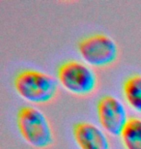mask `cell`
Listing matches in <instances>:
<instances>
[{
	"mask_svg": "<svg viewBox=\"0 0 141 149\" xmlns=\"http://www.w3.org/2000/svg\"><path fill=\"white\" fill-rule=\"evenodd\" d=\"M14 87L22 99L38 105L50 103L58 93L54 77L34 69L19 71L14 77Z\"/></svg>",
	"mask_w": 141,
	"mask_h": 149,
	"instance_id": "obj_1",
	"label": "cell"
},
{
	"mask_svg": "<svg viewBox=\"0 0 141 149\" xmlns=\"http://www.w3.org/2000/svg\"><path fill=\"white\" fill-rule=\"evenodd\" d=\"M17 127L22 139L32 147L47 149L54 143V133L46 114L32 106H23L17 112Z\"/></svg>",
	"mask_w": 141,
	"mask_h": 149,
	"instance_id": "obj_2",
	"label": "cell"
},
{
	"mask_svg": "<svg viewBox=\"0 0 141 149\" xmlns=\"http://www.w3.org/2000/svg\"><path fill=\"white\" fill-rule=\"evenodd\" d=\"M57 79L62 87L76 96L91 95L98 87V77L89 65L81 61L67 60L57 68Z\"/></svg>",
	"mask_w": 141,
	"mask_h": 149,
	"instance_id": "obj_3",
	"label": "cell"
},
{
	"mask_svg": "<svg viewBox=\"0 0 141 149\" xmlns=\"http://www.w3.org/2000/svg\"><path fill=\"white\" fill-rule=\"evenodd\" d=\"M77 50L87 65L95 68H106L116 62L119 55L118 45L106 34L97 33L80 39Z\"/></svg>",
	"mask_w": 141,
	"mask_h": 149,
	"instance_id": "obj_4",
	"label": "cell"
},
{
	"mask_svg": "<svg viewBox=\"0 0 141 149\" xmlns=\"http://www.w3.org/2000/svg\"><path fill=\"white\" fill-rule=\"evenodd\" d=\"M98 120L106 133L113 136H120L128 120L124 104L112 95H103L98 100Z\"/></svg>",
	"mask_w": 141,
	"mask_h": 149,
	"instance_id": "obj_5",
	"label": "cell"
},
{
	"mask_svg": "<svg viewBox=\"0 0 141 149\" xmlns=\"http://www.w3.org/2000/svg\"><path fill=\"white\" fill-rule=\"evenodd\" d=\"M73 136L79 149H110V142L106 132L91 122L74 123Z\"/></svg>",
	"mask_w": 141,
	"mask_h": 149,
	"instance_id": "obj_6",
	"label": "cell"
},
{
	"mask_svg": "<svg viewBox=\"0 0 141 149\" xmlns=\"http://www.w3.org/2000/svg\"><path fill=\"white\" fill-rule=\"evenodd\" d=\"M122 91L130 108L141 114V74H133L126 77L122 85Z\"/></svg>",
	"mask_w": 141,
	"mask_h": 149,
	"instance_id": "obj_7",
	"label": "cell"
},
{
	"mask_svg": "<svg viewBox=\"0 0 141 149\" xmlns=\"http://www.w3.org/2000/svg\"><path fill=\"white\" fill-rule=\"evenodd\" d=\"M120 136L125 149H141V118H128Z\"/></svg>",
	"mask_w": 141,
	"mask_h": 149,
	"instance_id": "obj_8",
	"label": "cell"
}]
</instances>
